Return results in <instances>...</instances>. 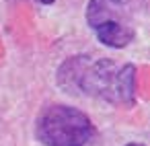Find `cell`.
<instances>
[{"mask_svg":"<svg viewBox=\"0 0 150 146\" xmlns=\"http://www.w3.org/2000/svg\"><path fill=\"white\" fill-rule=\"evenodd\" d=\"M95 136L91 117L70 105H45L35 119V138L43 146H86Z\"/></svg>","mask_w":150,"mask_h":146,"instance_id":"obj_2","label":"cell"},{"mask_svg":"<svg viewBox=\"0 0 150 146\" xmlns=\"http://www.w3.org/2000/svg\"><path fill=\"white\" fill-rule=\"evenodd\" d=\"M136 76L138 68L134 64L117 66L113 60H93L88 56H72L58 68V82L64 91L123 107L136 105Z\"/></svg>","mask_w":150,"mask_h":146,"instance_id":"obj_1","label":"cell"},{"mask_svg":"<svg viewBox=\"0 0 150 146\" xmlns=\"http://www.w3.org/2000/svg\"><path fill=\"white\" fill-rule=\"evenodd\" d=\"M86 23L97 39L113 50L129 45L136 37L121 0H91L86 6Z\"/></svg>","mask_w":150,"mask_h":146,"instance_id":"obj_3","label":"cell"},{"mask_svg":"<svg viewBox=\"0 0 150 146\" xmlns=\"http://www.w3.org/2000/svg\"><path fill=\"white\" fill-rule=\"evenodd\" d=\"M41 2H43V4H52V2H54V0H41Z\"/></svg>","mask_w":150,"mask_h":146,"instance_id":"obj_5","label":"cell"},{"mask_svg":"<svg viewBox=\"0 0 150 146\" xmlns=\"http://www.w3.org/2000/svg\"><path fill=\"white\" fill-rule=\"evenodd\" d=\"M125 146H144V144H138V142H134V144H125Z\"/></svg>","mask_w":150,"mask_h":146,"instance_id":"obj_4","label":"cell"}]
</instances>
